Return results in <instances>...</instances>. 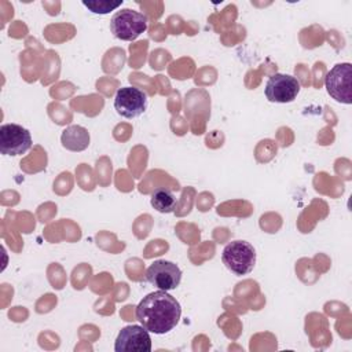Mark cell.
<instances>
[{"label":"cell","mask_w":352,"mask_h":352,"mask_svg":"<svg viewBox=\"0 0 352 352\" xmlns=\"http://www.w3.org/2000/svg\"><path fill=\"white\" fill-rule=\"evenodd\" d=\"M114 351L116 352H150L151 338H150L148 330L138 324L122 327L116 338Z\"/></svg>","instance_id":"9"},{"label":"cell","mask_w":352,"mask_h":352,"mask_svg":"<svg viewBox=\"0 0 352 352\" xmlns=\"http://www.w3.org/2000/svg\"><path fill=\"white\" fill-rule=\"evenodd\" d=\"M300 82L296 77L283 73L272 74L265 84V96L272 103H290L300 92Z\"/></svg>","instance_id":"8"},{"label":"cell","mask_w":352,"mask_h":352,"mask_svg":"<svg viewBox=\"0 0 352 352\" xmlns=\"http://www.w3.org/2000/svg\"><path fill=\"white\" fill-rule=\"evenodd\" d=\"M151 206L160 213H172L176 209L177 201L175 194L164 187L157 188L151 194Z\"/></svg>","instance_id":"11"},{"label":"cell","mask_w":352,"mask_h":352,"mask_svg":"<svg viewBox=\"0 0 352 352\" xmlns=\"http://www.w3.org/2000/svg\"><path fill=\"white\" fill-rule=\"evenodd\" d=\"M146 280L160 290H173L180 285L182 270L168 260H157L146 270Z\"/></svg>","instance_id":"7"},{"label":"cell","mask_w":352,"mask_h":352,"mask_svg":"<svg viewBox=\"0 0 352 352\" xmlns=\"http://www.w3.org/2000/svg\"><path fill=\"white\" fill-rule=\"evenodd\" d=\"M33 142L30 132L18 124H4L0 126V153L3 155H22L30 150Z\"/></svg>","instance_id":"5"},{"label":"cell","mask_w":352,"mask_h":352,"mask_svg":"<svg viewBox=\"0 0 352 352\" xmlns=\"http://www.w3.org/2000/svg\"><path fill=\"white\" fill-rule=\"evenodd\" d=\"M324 87L327 94L340 103H352V65L348 62L334 65L326 74Z\"/></svg>","instance_id":"4"},{"label":"cell","mask_w":352,"mask_h":352,"mask_svg":"<svg viewBox=\"0 0 352 352\" xmlns=\"http://www.w3.org/2000/svg\"><path fill=\"white\" fill-rule=\"evenodd\" d=\"M114 109L124 118H136L147 109V95L135 87H122L114 96Z\"/></svg>","instance_id":"6"},{"label":"cell","mask_w":352,"mask_h":352,"mask_svg":"<svg viewBox=\"0 0 352 352\" xmlns=\"http://www.w3.org/2000/svg\"><path fill=\"white\" fill-rule=\"evenodd\" d=\"M60 142L66 150L78 153L88 148L91 136L87 128L81 125H70L62 131Z\"/></svg>","instance_id":"10"},{"label":"cell","mask_w":352,"mask_h":352,"mask_svg":"<svg viewBox=\"0 0 352 352\" xmlns=\"http://www.w3.org/2000/svg\"><path fill=\"white\" fill-rule=\"evenodd\" d=\"M147 16L131 8L117 11L110 19V30L113 36L122 41H133L147 29Z\"/></svg>","instance_id":"2"},{"label":"cell","mask_w":352,"mask_h":352,"mask_svg":"<svg viewBox=\"0 0 352 352\" xmlns=\"http://www.w3.org/2000/svg\"><path fill=\"white\" fill-rule=\"evenodd\" d=\"M182 316L179 301L165 290L148 293L136 307V319L154 334H166L176 327Z\"/></svg>","instance_id":"1"},{"label":"cell","mask_w":352,"mask_h":352,"mask_svg":"<svg viewBox=\"0 0 352 352\" xmlns=\"http://www.w3.org/2000/svg\"><path fill=\"white\" fill-rule=\"evenodd\" d=\"M81 4L91 12L99 14V15H106L116 8H118L122 4V0L118 1H111V0H82Z\"/></svg>","instance_id":"12"},{"label":"cell","mask_w":352,"mask_h":352,"mask_svg":"<svg viewBox=\"0 0 352 352\" xmlns=\"http://www.w3.org/2000/svg\"><path fill=\"white\" fill-rule=\"evenodd\" d=\"M223 264L235 275H246L256 265V250L246 241H232L223 249Z\"/></svg>","instance_id":"3"}]
</instances>
